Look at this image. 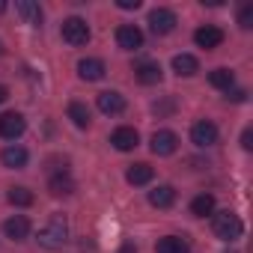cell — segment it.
I'll use <instances>...</instances> for the list:
<instances>
[{
	"label": "cell",
	"mask_w": 253,
	"mask_h": 253,
	"mask_svg": "<svg viewBox=\"0 0 253 253\" xmlns=\"http://www.w3.org/2000/svg\"><path fill=\"white\" fill-rule=\"evenodd\" d=\"M66 241H69V223H66V217H63V214H51L48 226L39 232V244L48 247V250H57V247H63Z\"/></svg>",
	"instance_id": "6da1fadb"
},
{
	"label": "cell",
	"mask_w": 253,
	"mask_h": 253,
	"mask_svg": "<svg viewBox=\"0 0 253 253\" xmlns=\"http://www.w3.org/2000/svg\"><path fill=\"white\" fill-rule=\"evenodd\" d=\"M211 229L220 241H235L241 232H244V223L235 211H217L214 220H211Z\"/></svg>",
	"instance_id": "7a4b0ae2"
},
{
	"label": "cell",
	"mask_w": 253,
	"mask_h": 253,
	"mask_svg": "<svg viewBox=\"0 0 253 253\" xmlns=\"http://www.w3.org/2000/svg\"><path fill=\"white\" fill-rule=\"evenodd\" d=\"M60 33H63V42H69L72 48H81V45L89 42V27H86L84 18H66Z\"/></svg>",
	"instance_id": "3957f363"
},
{
	"label": "cell",
	"mask_w": 253,
	"mask_h": 253,
	"mask_svg": "<svg viewBox=\"0 0 253 253\" xmlns=\"http://www.w3.org/2000/svg\"><path fill=\"white\" fill-rule=\"evenodd\" d=\"M173 27H176V12L161 9V6L149 12V30L155 36H167V33H173Z\"/></svg>",
	"instance_id": "277c9868"
},
{
	"label": "cell",
	"mask_w": 253,
	"mask_h": 253,
	"mask_svg": "<svg viewBox=\"0 0 253 253\" xmlns=\"http://www.w3.org/2000/svg\"><path fill=\"white\" fill-rule=\"evenodd\" d=\"M191 140H194V146H214V143H217V125H214V122H209V119L194 122V128H191Z\"/></svg>",
	"instance_id": "5b68a950"
},
{
	"label": "cell",
	"mask_w": 253,
	"mask_h": 253,
	"mask_svg": "<svg viewBox=\"0 0 253 253\" xmlns=\"http://www.w3.org/2000/svg\"><path fill=\"white\" fill-rule=\"evenodd\" d=\"M24 128H27V122H24V116L21 113H3L0 116V137H6V140H15V137H21L24 134Z\"/></svg>",
	"instance_id": "8992f818"
},
{
	"label": "cell",
	"mask_w": 253,
	"mask_h": 253,
	"mask_svg": "<svg viewBox=\"0 0 253 253\" xmlns=\"http://www.w3.org/2000/svg\"><path fill=\"white\" fill-rule=\"evenodd\" d=\"M116 45L125 48V51H137V48H143V30L134 27V24H122V27L116 30Z\"/></svg>",
	"instance_id": "52a82bcc"
},
{
	"label": "cell",
	"mask_w": 253,
	"mask_h": 253,
	"mask_svg": "<svg viewBox=\"0 0 253 253\" xmlns=\"http://www.w3.org/2000/svg\"><path fill=\"white\" fill-rule=\"evenodd\" d=\"M176 146H179V137H176L173 131H167V128L155 131V134H152V143H149V149H152L155 155H173Z\"/></svg>",
	"instance_id": "ba28073f"
},
{
	"label": "cell",
	"mask_w": 253,
	"mask_h": 253,
	"mask_svg": "<svg viewBox=\"0 0 253 253\" xmlns=\"http://www.w3.org/2000/svg\"><path fill=\"white\" fill-rule=\"evenodd\" d=\"M194 42H197L200 48L211 51V48H217V45L223 42V30H220V27H214V24H206V27H200V30L194 33Z\"/></svg>",
	"instance_id": "9c48e42d"
},
{
	"label": "cell",
	"mask_w": 253,
	"mask_h": 253,
	"mask_svg": "<svg viewBox=\"0 0 253 253\" xmlns=\"http://www.w3.org/2000/svg\"><path fill=\"white\" fill-rule=\"evenodd\" d=\"M110 143H113L119 152H131V149L140 143V137H137V131H134V128H128V125H122V128H116V131L110 134Z\"/></svg>",
	"instance_id": "30bf717a"
},
{
	"label": "cell",
	"mask_w": 253,
	"mask_h": 253,
	"mask_svg": "<svg viewBox=\"0 0 253 253\" xmlns=\"http://www.w3.org/2000/svg\"><path fill=\"white\" fill-rule=\"evenodd\" d=\"M95 101H98V110H101V113H110V116H113V113H122V110H125V98H122V95H119L116 89L98 92V98H95Z\"/></svg>",
	"instance_id": "8fae6325"
},
{
	"label": "cell",
	"mask_w": 253,
	"mask_h": 253,
	"mask_svg": "<svg viewBox=\"0 0 253 253\" xmlns=\"http://www.w3.org/2000/svg\"><path fill=\"white\" fill-rule=\"evenodd\" d=\"M3 232H6L12 241H24V238L30 235V220H27L24 214H15V217H9V220L3 223Z\"/></svg>",
	"instance_id": "7c38bea8"
},
{
	"label": "cell",
	"mask_w": 253,
	"mask_h": 253,
	"mask_svg": "<svg viewBox=\"0 0 253 253\" xmlns=\"http://www.w3.org/2000/svg\"><path fill=\"white\" fill-rule=\"evenodd\" d=\"M134 78H137L140 84H146V86H149V84H161V66H158V63H149V60H146V63H137V66H134Z\"/></svg>",
	"instance_id": "4fadbf2b"
},
{
	"label": "cell",
	"mask_w": 253,
	"mask_h": 253,
	"mask_svg": "<svg viewBox=\"0 0 253 253\" xmlns=\"http://www.w3.org/2000/svg\"><path fill=\"white\" fill-rule=\"evenodd\" d=\"M15 12L24 18V24H33V27L42 24V9H39V3H33V0H18Z\"/></svg>",
	"instance_id": "5bb4252c"
},
{
	"label": "cell",
	"mask_w": 253,
	"mask_h": 253,
	"mask_svg": "<svg viewBox=\"0 0 253 253\" xmlns=\"http://www.w3.org/2000/svg\"><path fill=\"white\" fill-rule=\"evenodd\" d=\"M173 72L182 75V78H191V75L200 72V63H197L194 54H176V57H173Z\"/></svg>",
	"instance_id": "9a60e30c"
},
{
	"label": "cell",
	"mask_w": 253,
	"mask_h": 253,
	"mask_svg": "<svg viewBox=\"0 0 253 253\" xmlns=\"http://www.w3.org/2000/svg\"><path fill=\"white\" fill-rule=\"evenodd\" d=\"M78 75H81L84 81H101V78H104V63L95 60V57L81 60V63H78Z\"/></svg>",
	"instance_id": "2e32d148"
},
{
	"label": "cell",
	"mask_w": 253,
	"mask_h": 253,
	"mask_svg": "<svg viewBox=\"0 0 253 253\" xmlns=\"http://www.w3.org/2000/svg\"><path fill=\"white\" fill-rule=\"evenodd\" d=\"M173 200H176V188L173 185H158L155 191H149V203L155 209H170Z\"/></svg>",
	"instance_id": "e0dca14e"
},
{
	"label": "cell",
	"mask_w": 253,
	"mask_h": 253,
	"mask_svg": "<svg viewBox=\"0 0 253 253\" xmlns=\"http://www.w3.org/2000/svg\"><path fill=\"white\" fill-rule=\"evenodd\" d=\"M155 253H191V244L179 235H164L158 244H155Z\"/></svg>",
	"instance_id": "ac0fdd59"
},
{
	"label": "cell",
	"mask_w": 253,
	"mask_h": 253,
	"mask_svg": "<svg viewBox=\"0 0 253 253\" xmlns=\"http://www.w3.org/2000/svg\"><path fill=\"white\" fill-rule=\"evenodd\" d=\"M48 188H51V194H54V197H66V194H72V191H75V182H72V176L63 170V173L51 176Z\"/></svg>",
	"instance_id": "d6986e66"
},
{
	"label": "cell",
	"mask_w": 253,
	"mask_h": 253,
	"mask_svg": "<svg viewBox=\"0 0 253 253\" xmlns=\"http://www.w3.org/2000/svg\"><path fill=\"white\" fill-rule=\"evenodd\" d=\"M0 161H3L6 167H24L27 164V149H21V146H6L3 152H0Z\"/></svg>",
	"instance_id": "ffe728a7"
},
{
	"label": "cell",
	"mask_w": 253,
	"mask_h": 253,
	"mask_svg": "<svg viewBox=\"0 0 253 253\" xmlns=\"http://www.w3.org/2000/svg\"><path fill=\"white\" fill-rule=\"evenodd\" d=\"M125 179H128V185H146V182H152V167L149 164H131L128 167V173H125Z\"/></svg>",
	"instance_id": "44dd1931"
},
{
	"label": "cell",
	"mask_w": 253,
	"mask_h": 253,
	"mask_svg": "<svg viewBox=\"0 0 253 253\" xmlns=\"http://www.w3.org/2000/svg\"><path fill=\"white\" fill-rule=\"evenodd\" d=\"M209 84H211L214 89L229 92V89H232V84H235V75H232L229 69H214V72H209Z\"/></svg>",
	"instance_id": "7402d4cb"
},
{
	"label": "cell",
	"mask_w": 253,
	"mask_h": 253,
	"mask_svg": "<svg viewBox=\"0 0 253 253\" xmlns=\"http://www.w3.org/2000/svg\"><path fill=\"white\" fill-rule=\"evenodd\" d=\"M191 214H197V217H209V214H214V197H211V194H200V197H194V200H191Z\"/></svg>",
	"instance_id": "603a6c76"
},
{
	"label": "cell",
	"mask_w": 253,
	"mask_h": 253,
	"mask_svg": "<svg viewBox=\"0 0 253 253\" xmlns=\"http://www.w3.org/2000/svg\"><path fill=\"white\" fill-rule=\"evenodd\" d=\"M69 119L78 125V128H89V119H92V116H89V107H86V104L72 101V104H69Z\"/></svg>",
	"instance_id": "cb8c5ba5"
},
{
	"label": "cell",
	"mask_w": 253,
	"mask_h": 253,
	"mask_svg": "<svg viewBox=\"0 0 253 253\" xmlns=\"http://www.w3.org/2000/svg\"><path fill=\"white\" fill-rule=\"evenodd\" d=\"M6 200H9L12 206H30V203H33V194H30L27 188H9Z\"/></svg>",
	"instance_id": "d4e9b609"
},
{
	"label": "cell",
	"mask_w": 253,
	"mask_h": 253,
	"mask_svg": "<svg viewBox=\"0 0 253 253\" xmlns=\"http://www.w3.org/2000/svg\"><path fill=\"white\" fill-rule=\"evenodd\" d=\"M238 24H241L244 30L253 27V6H241V9H238Z\"/></svg>",
	"instance_id": "484cf974"
},
{
	"label": "cell",
	"mask_w": 253,
	"mask_h": 253,
	"mask_svg": "<svg viewBox=\"0 0 253 253\" xmlns=\"http://www.w3.org/2000/svg\"><path fill=\"white\" fill-rule=\"evenodd\" d=\"M241 146H244L247 152L253 149V131H250V128H244V131H241Z\"/></svg>",
	"instance_id": "4316f807"
},
{
	"label": "cell",
	"mask_w": 253,
	"mask_h": 253,
	"mask_svg": "<svg viewBox=\"0 0 253 253\" xmlns=\"http://www.w3.org/2000/svg\"><path fill=\"white\" fill-rule=\"evenodd\" d=\"M116 6H119V9H137L140 0H116Z\"/></svg>",
	"instance_id": "83f0119b"
},
{
	"label": "cell",
	"mask_w": 253,
	"mask_h": 253,
	"mask_svg": "<svg viewBox=\"0 0 253 253\" xmlns=\"http://www.w3.org/2000/svg\"><path fill=\"white\" fill-rule=\"evenodd\" d=\"M226 98H232V101H244V98H247V92H244V89H229V95H226Z\"/></svg>",
	"instance_id": "f1b7e54d"
},
{
	"label": "cell",
	"mask_w": 253,
	"mask_h": 253,
	"mask_svg": "<svg viewBox=\"0 0 253 253\" xmlns=\"http://www.w3.org/2000/svg\"><path fill=\"white\" fill-rule=\"evenodd\" d=\"M119 253H137V250H134V244H122V247H119Z\"/></svg>",
	"instance_id": "f546056e"
},
{
	"label": "cell",
	"mask_w": 253,
	"mask_h": 253,
	"mask_svg": "<svg viewBox=\"0 0 253 253\" xmlns=\"http://www.w3.org/2000/svg\"><path fill=\"white\" fill-rule=\"evenodd\" d=\"M6 98H9V92H6V86H3V84H0V104H3Z\"/></svg>",
	"instance_id": "4dcf8cb0"
},
{
	"label": "cell",
	"mask_w": 253,
	"mask_h": 253,
	"mask_svg": "<svg viewBox=\"0 0 253 253\" xmlns=\"http://www.w3.org/2000/svg\"><path fill=\"white\" fill-rule=\"evenodd\" d=\"M3 9H6V3H3V0H0V12H3Z\"/></svg>",
	"instance_id": "1f68e13d"
}]
</instances>
